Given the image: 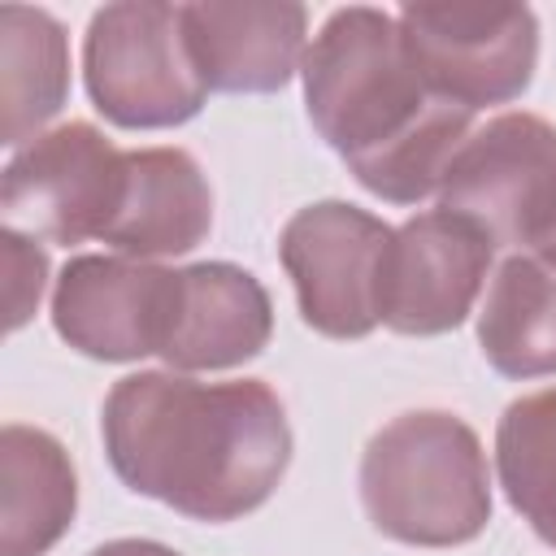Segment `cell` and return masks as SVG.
Listing matches in <instances>:
<instances>
[{
  "instance_id": "cell-17",
  "label": "cell",
  "mask_w": 556,
  "mask_h": 556,
  "mask_svg": "<svg viewBox=\"0 0 556 556\" xmlns=\"http://www.w3.org/2000/svg\"><path fill=\"white\" fill-rule=\"evenodd\" d=\"M495 473L513 513L556 547V387L504 408L495 426Z\"/></svg>"
},
{
  "instance_id": "cell-6",
  "label": "cell",
  "mask_w": 556,
  "mask_h": 556,
  "mask_svg": "<svg viewBox=\"0 0 556 556\" xmlns=\"http://www.w3.org/2000/svg\"><path fill=\"white\" fill-rule=\"evenodd\" d=\"M395 26L421 83L469 113L508 104L534 83L539 17L530 4H404Z\"/></svg>"
},
{
  "instance_id": "cell-13",
  "label": "cell",
  "mask_w": 556,
  "mask_h": 556,
  "mask_svg": "<svg viewBox=\"0 0 556 556\" xmlns=\"http://www.w3.org/2000/svg\"><path fill=\"white\" fill-rule=\"evenodd\" d=\"M213 230V191L187 148L126 152L122 208L104 235L117 256L161 261L200 248Z\"/></svg>"
},
{
  "instance_id": "cell-12",
  "label": "cell",
  "mask_w": 556,
  "mask_h": 556,
  "mask_svg": "<svg viewBox=\"0 0 556 556\" xmlns=\"http://www.w3.org/2000/svg\"><path fill=\"white\" fill-rule=\"evenodd\" d=\"M274 304L261 278L230 261H195L178 269V295L161 361L178 374L235 369L269 348Z\"/></svg>"
},
{
  "instance_id": "cell-19",
  "label": "cell",
  "mask_w": 556,
  "mask_h": 556,
  "mask_svg": "<svg viewBox=\"0 0 556 556\" xmlns=\"http://www.w3.org/2000/svg\"><path fill=\"white\" fill-rule=\"evenodd\" d=\"M87 556H182V552H174L169 543H156V539H109V543L91 547Z\"/></svg>"
},
{
  "instance_id": "cell-10",
  "label": "cell",
  "mask_w": 556,
  "mask_h": 556,
  "mask_svg": "<svg viewBox=\"0 0 556 556\" xmlns=\"http://www.w3.org/2000/svg\"><path fill=\"white\" fill-rule=\"evenodd\" d=\"M491 261L495 243L473 222L447 208L413 213L404 226H395L387 248L378 321L413 339L456 330L473 313Z\"/></svg>"
},
{
  "instance_id": "cell-20",
  "label": "cell",
  "mask_w": 556,
  "mask_h": 556,
  "mask_svg": "<svg viewBox=\"0 0 556 556\" xmlns=\"http://www.w3.org/2000/svg\"><path fill=\"white\" fill-rule=\"evenodd\" d=\"M530 256H539L547 269H556V226H552V235H547V239H543V243H539Z\"/></svg>"
},
{
  "instance_id": "cell-7",
  "label": "cell",
  "mask_w": 556,
  "mask_h": 556,
  "mask_svg": "<svg viewBox=\"0 0 556 556\" xmlns=\"http://www.w3.org/2000/svg\"><path fill=\"white\" fill-rule=\"evenodd\" d=\"M126 191V152L91 122H61L17 148L0 174V213L13 230L74 248L109 235Z\"/></svg>"
},
{
  "instance_id": "cell-1",
  "label": "cell",
  "mask_w": 556,
  "mask_h": 556,
  "mask_svg": "<svg viewBox=\"0 0 556 556\" xmlns=\"http://www.w3.org/2000/svg\"><path fill=\"white\" fill-rule=\"evenodd\" d=\"M100 439L135 495L213 526L256 513L291 465L287 408L261 378L126 374L100 404Z\"/></svg>"
},
{
  "instance_id": "cell-14",
  "label": "cell",
  "mask_w": 556,
  "mask_h": 556,
  "mask_svg": "<svg viewBox=\"0 0 556 556\" xmlns=\"http://www.w3.org/2000/svg\"><path fill=\"white\" fill-rule=\"evenodd\" d=\"M78 513V473L56 434L0 430V556H48Z\"/></svg>"
},
{
  "instance_id": "cell-18",
  "label": "cell",
  "mask_w": 556,
  "mask_h": 556,
  "mask_svg": "<svg viewBox=\"0 0 556 556\" xmlns=\"http://www.w3.org/2000/svg\"><path fill=\"white\" fill-rule=\"evenodd\" d=\"M0 252H4V313H9V330H22L35 308L39 295L48 287V252L39 248L35 235L4 226L0 230Z\"/></svg>"
},
{
  "instance_id": "cell-16",
  "label": "cell",
  "mask_w": 556,
  "mask_h": 556,
  "mask_svg": "<svg viewBox=\"0 0 556 556\" xmlns=\"http://www.w3.org/2000/svg\"><path fill=\"white\" fill-rule=\"evenodd\" d=\"M478 348L504 378L556 374V269L530 252L504 256L478 308Z\"/></svg>"
},
{
  "instance_id": "cell-5",
  "label": "cell",
  "mask_w": 556,
  "mask_h": 556,
  "mask_svg": "<svg viewBox=\"0 0 556 556\" xmlns=\"http://www.w3.org/2000/svg\"><path fill=\"white\" fill-rule=\"evenodd\" d=\"M439 208L473 222L495 248L534 252L556 226V126L539 113H500L452 156Z\"/></svg>"
},
{
  "instance_id": "cell-15",
  "label": "cell",
  "mask_w": 556,
  "mask_h": 556,
  "mask_svg": "<svg viewBox=\"0 0 556 556\" xmlns=\"http://www.w3.org/2000/svg\"><path fill=\"white\" fill-rule=\"evenodd\" d=\"M70 100V35L48 9L0 4V143L26 148Z\"/></svg>"
},
{
  "instance_id": "cell-11",
  "label": "cell",
  "mask_w": 556,
  "mask_h": 556,
  "mask_svg": "<svg viewBox=\"0 0 556 556\" xmlns=\"http://www.w3.org/2000/svg\"><path fill=\"white\" fill-rule=\"evenodd\" d=\"M178 26L200 83L226 96L282 91L308 52V9L295 0L178 4Z\"/></svg>"
},
{
  "instance_id": "cell-2",
  "label": "cell",
  "mask_w": 556,
  "mask_h": 556,
  "mask_svg": "<svg viewBox=\"0 0 556 556\" xmlns=\"http://www.w3.org/2000/svg\"><path fill=\"white\" fill-rule=\"evenodd\" d=\"M300 78L313 130L387 204L439 195L452 156L473 135V113L421 83L395 13L374 4L334 9L313 35Z\"/></svg>"
},
{
  "instance_id": "cell-8",
  "label": "cell",
  "mask_w": 556,
  "mask_h": 556,
  "mask_svg": "<svg viewBox=\"0 0 556 556\" xmlns=\"http://www.w3.org/2000/svg\"><path fill=\"white\" fill-rule=\"evenodd\" d=\"M395 226L348 200H317L291 213L278 261L295 287L304 326L326 339H365L378 321L382 265Z\"/></svg>"
},
{
  "instance_id": "cell-3",
  "label": "cell",
  "mask_w": 556,
  "mask_h": 556,
  "mask_svg": "<svg viewBox=\"0 0 556 556\" xmlns=\"http://www.w3.org/2000/svg\"><path fill=\"white\" fill-rule=\"evenodd\" d=\"M356 482L369 526L408 547H460L491 521L482 439L443 408H413L374 430Z\"/></svg>"
},
{
  "instance_id": "cell-4",
  "label": "cell",
  "mask_w": 556,
  "mask_h": 556,
  "mask_svg": "<svg viewBox=\"0 0 556 556\" xmlns=\"http://www.w3.org/2000/svg\"><path fill=\"white\" fill-rule=\"evenodd\" d=\"M83 87L96 113L122 130H169L204 109L178 4L122 0L91 13L83 35Z\"/></svg>"
},
{
  "instance_id": "cell-9",
  "label": "cell",
  "mask_w": 556,
  "mask_h": 556,
  "mask_svg": "<svg viewBox=\"0 0 556 556\" xmlns=\"http://www.w3.org/2000/svg\"><path fill=\"white\" fill-rule=\"evenodd\" d=\"M178 269L135 256H70L52 282V330L83 356L130 365L161 356Z\"/></svg>"
}]
</instances>
